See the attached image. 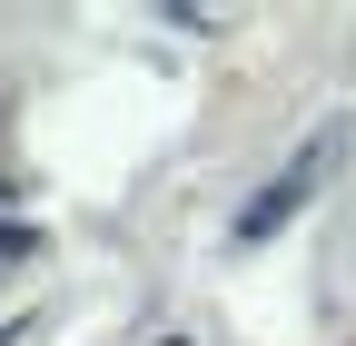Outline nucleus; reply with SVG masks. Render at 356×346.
<instances>
[{
    "mask_svg": "<svg viewBox=\"0 0 356 346\" xmlns=\"http://www.w3.org/2000/svg\"><path fill=\"white\" fill-rule=\"evenodd\" d=\"M317 158H327V149H307V158L287 168V179H277V188H267V198L248 208V218H238V238H277V228L297 218V198H307V179H317Z\"/></svg>",
    "mask_w": 356,
    "mask_h": 346,
    "instance_id": "f257e3e1",
    "label": "nucleus"
}]
</instances>
